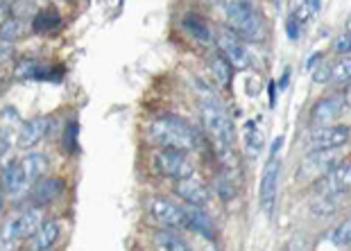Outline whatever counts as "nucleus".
Returning <instances> with one entry per match:
<instances>
[{
    "mask_svg": "<svg viewBox=\"0 0 351 251\" xmlns=\"http://www.w3.org/2000/svg\"><path fill=\"white\" fill-rule=\"evenodd\" d=\"M150 213L156 222L168 228H189L186 206H179L175 202H170V199H152Z\"/></svg>",
    "mask_w": 351,
    "mask_h": 251,
    "instance_id": "obj_8",
    "label": "nucleus"
},
{
    "mask_svg": "<svg viewBox=\"0 0 351 251\" xmlns=\"http://www.w3.org/2000/svg\"><path fill=\"white\" fill-rule=\"evenodd\" d=\"M215 46L220 50V57L225 59V62L231 66V68L236 70H245L252 62L250 57V50L245 46L243 39H238V36L231 32V29H220L218 34H215Z\"/></svg>",
    "mask_w": 351,
    "mask_h": 251,
    "instance_id": "obj_4",
    "label": "nucleus"
},
{
    "mask_svg": "<svg viewBox=\"0 0 351 251\" xmlns=\"http://www.w3.org/2000/svg\"><path fill=\"white\" fill-rule=\"evenodd\" d=\"M245 150H247L252 157H256V154L263 150V136L254 127V122H247V127H245Z\"/></svg>",
    "mask_w": 351,
    "mask_h": 251,
    "instance_id": "obj_25",
    "label": "nucleus"
},
{
    "mask_svg": "<svg viewBox=\"0 0 351 251\" xmlns=\"http://www.w3.org/2000/svg\"><path fill=\"white\" fill-rule=\"evenodd\" d=\"M220 10L225 12L229 29L238 36V39H243V41H263L265 25H263V21H261V16L256 14V10H254L252 3H241V0H234V3H222Z\"/></svg>",
    "mask_w": 351,
    "mask_h": 251,
    "instance_id": "obj_2",
    "label": "nucleus"
},
{
    "mask_svg": "<svg viewBox=\"0 0 351 251\" xmlns=\"http://www.w3.org/2000/svg\"><path fill=\"white\" fill-rule=\"evenodd\" d=\"M175 193L186 202V206H193V209H204V206L211 202V190L199 176L191 174L186 179H179L175 183Z\"/></svg>",
    "mask_w": 351,
    "mask_h": 251,
    "instance_id": "obj_10",
    "label": "nucleus"
},
{
    "mask_svg": "<svg viewBox=\"0 0 351 251\" xmlns=\"http://www.w3.org/2000/svg\"><path fill=\"white\" fill-rule=\"evenodd\" d=\"M279 170H281V161L276 154H272L263 170V179H261V204H263V211L267 215L274 211L276 186H279Z\"/></svg>",
    "mask_w": 351,
    "mask_h": 251,
    "instance_id": "obj_13",
    "label": "nucleus"
},
{
    "mask_svg": "<svg viewBox=\"0 0 351 251\" xmlns=\"http://www.w3.org/2000/svg\"><path fill=\"white\" fill-rule=\"evenodd\" d=\"M41 215L39 211H27V213H21V215L7 220L5 226H3V240H10V242H16V240H25V238H32V235L39 231L41 226Z\"/></svg>",
    "mask_w": 351,
    "mask_h": 251,
    "instance_id": "obj_7",
    "label": "nucleus"
},
{
    "mask_svg": "<svg viewBox=\"0 0 351 251\" xmlns=\"http://www.w3.org/2000/svg\"><path fill=\"white\" fill-rule=\"evenodd\" d=\"M3 10H5V3H0V14H3Z\"/></svg>",
    "mask_w": 351,
    "mask_h": 251,
    "instance_id": "obj_38",
    "label": "nucleus"
},
{
    "mask_svg": "<svg viewBox=\"0 0 351 251\" xmlns=\"http://www.w3.org/2000/svg\"><path fill=\"white\" fill-rule=\"evenodd\" d=\"M317 190L322 197H338L351 190V163L335 166L331 172L317 181Z\"/></svg>",
    "mask_w": 351,
    "mask_h": 251,
    "instance_id": "obj_12",
    "label": "nucleus"
},
{
    "mask_svg": "<svg viewBox=\"0 0 351 251\" xmlns=\"http://www.w3.org/2000/svg\"><path fill=\"white\" fill-rule=\"evenodd\" d=\"M184 27H186V32H189L191 36H195L197 41H202V43L211 41V29H208V25L202 18H197L195 14H186Z\"/></svg>",
    "mask_w": 351,
    "mask_h": 251,
    "instance_id": "obj_21",
    "label": "nucleus"
},
{
    "mask_svg": "<svg viewBox=\"0 0 351 251\" xmlns=\"http://www.w3.org/2000/svg\"><path fill=\"white\" fill-rule=\"evenodd\" d=\"M0 211H3V193H0Z\"/></svg>",
    "mask_w": 351,
    "mask_h": 251,
    "instance_id": "obj_37",
    "label": "nucleus"
},
{
    "mask_svg": "<svg viewBox=\"0 0 351 251\" xmlns=\"http://www.w3.org/2000/svg\"><path fill=\"white\" fill-rule=\"evenodd\" d=\"M331 79V66H326V64H319L315 70H313V82L315 84H324Z\"/></svg>",
    "mask_w": 351,
    "mask_h": 251,
    "instance_id": "obj_30",
    "label": "nucleus"
},
{
    "mask_svg": "<svg viewBox=\"0 0 351 251\" xmlns=\"http://www.w3.org/2000/svg\"><path fill=\"white\" fill-rule=\"evenodd\" d=\"M19 163H21V168H23V172H25V176H27L29 186L39 181V179H41V174L46 172V168H48L46 157H43V154H27V157L21 159Z\"/></svg>",
    "mask_w": 351,
    "mask_h": 251,
    "instance_id": "obj_19",
    "label": "nucleus"
},
{
    "mask_svg": "<svg viewBox=\"0 0 351 251\" xmlns=\"http://www.w3.org/2000/svg\"><path fill=\"white\" fill-rule=\"evenodd\" d=\"M21 32H23V25H21V21L19 18H7L3 25H0V41L7 43V41H14V39H19Z\"/></svg>",
    "mask_w": 351,
    "mask_h": 251,
    "instance_id": "obj_27",
    "label": "nucleus"
},
{
    "mask_svg": "<svg viewBox=\"0 0 351 251\" xmlns=\"http://www.w3.org/2000/svg\"><path fill=\"white\" fill-rule=\"evenodd\" d=\"M335 50H338L340 55H347L351 53V34H340L338 39H335Z\"/></svg>",
    "mask_w": 351,
    "mask_h": 251,
    "instance_id": "obj_31",
    "label": "nucleus"
},
{
    "mask_svg": "<svg viewBox=\"0 0 351 251\" xmlns=\"http://www.w3.org/2000/svg\"><path fill=\"white\" fill-rule=\"evenodd\" d=\"M62 193V181L55 179V176H46V179H39L32 183V202L34 206H46Z\"/></svg>",
    "mask_w": 351,
    "mask_h": 251,
    "instance_id": "obj_16",
    "label": "nucleus"
},
{
    "mask_svg": "<svg viewBox=\"0 0 351 251\" xmlns=\"http://www.w3.org/2000/svg\"><path fill=\"white\" fill-rule=\"evenodd\" d=\"M48 124H50V120H48L46 116L32 118V120L23 122V127H21L19 138H16L19 147H23V150H27V147H34L43 136H46Z\"/></svg>",
    "mask_w": 351,
    "mask_h": 251,
    "instance_id": "obj_14",
    "label": "nucleus"
},
{
    "mask_svg": "<svg viewBox=\"0 0 351 251\" xmlns=\"http://www.w3.org/2000/svg\"><path fill=\"white\" fill-rule=\"evenodd\" d=\"M0 251H16V247H14V242L0 238Z\"/></svg>",
    "mask_w": 351,
    "mask_h": 251,
    "instance_id": "obj_33",
    "label": "nucleus"
},
{
    "mask_svg": "<svg viewBox=\"0 0 351 251\" xmlns=\"http://www.w3.org/2000/svg\"><path fill=\"white\" fill-rule=\"evenodd\" d=\"M335 166H340V154L338 150H322V152H311L308 157L302 161L300 172L311 181H319L326 176Z\"/></svg>",
    "mask_w": 351,
    "mask_h": 251,
    "instance_id": "obj_5",
    "label": "nucleus"
},
{
    "mask_svg": "<svg viewBox=\"0 0 351 251\" xmlns=\"http://www.w3.org/2000/svg\"><path fill=\"white\" fill-rule=\"evenodd\" d=\"M0 50H3V41H0Z\"/></svg>",
    "mask_w": 351,
    "mask_h": 251,
    "instance_id": "obj_39",
    "label": "nucleus"
},
{
    "mask_svg": "<svg viewBox=\"0 0 351 251\" xmlns=\"http://www.w3.org/2000/svg\"><path fill=\"white\" fill-rule=\"evenodd\" d=\"M347 32L351 34V14H349V18H347Z\"/></svg>",
    "mask_w": 351,
    "mask_h": 251,
    "instance_id": "obj_35",
    "label": "nucleus"
},
{
    "mask_svg": "<svg viewBox=\"0 0 351 251\" xmlns=\"http://www.w3.org/2000/svg\"><path fill=\"white\" fill-rule=\"evenodd\" d=\"M150 138L163 150L189 152L195 147V131L191 124H186L182 118L175 116H159L150 122Z\"/></svg>",
    "mask_w": 351,
    "mask_h": 251,
    "instance_id": "obj_1",
    "label": "nucleus"
},
{
    "mask_svg": "<svg viewBox=\"0 0 351 251\" xmlns=\"http://www.w3.org/2000/svg\"><path fill=\"white\" fill-rule=\"evenodd\" d=\"M342 100H345V105H347V107H351V82L347 84L345 93H342Z\"/></svg>",
    "mask_w": 351,
    "mask_h": 251,
    "instance_id": "obj_34",
    "label": "nucleus"
},
{
    "mask_svg": "<svg viewBox=\"0 0 351 251\" xmlns=\"http://www.w3.org/2000/svg\"><path fill=\"white\" fill-rule=\"evenodd\" d=\"M302 29H304V25L297 23V21H295L293 16H288V18H286V32H288V36H290L293 41L302 34Z\"/></svg>",
    "mask_w": 351,
    "mask_h": 251,
    "instance_id": "obj_32",
    "label": "nucleus"
},
{
    "mask_svg": "<svg viewBox=\"0 0 351 251\" xmlns=\"http://www.w3.org/2000/svg\"><path fill=\"white\" fill-rule=\"evenodd\" d=\"M186 215H189V228L202 233L204 238H213V235H215L213 222L208 220V215L202 209H193V206H186Z\"/></svg>",
    "mask_w": 351,
    "mask_h": 251,
    "instance_id": "obj_18",
    "label": "nucleus"
},
{
    "mask_svg": "<svg viewBox=\"0 0 351 251\" xmlns=\"http://www.w3.org/2000/svg\"><path fill=\"white\" fill-rule=\"evenodd\" d=\"M64 147H66V152H75V147H77V124L75 122H71L69 127H66Z\"/></svg>",
    "mask_w": 351,
    "mask_h": 251,
    "instance_id": "obj_29",
    "label": "nucleus"
},
{
    "mask_svg": "<svg viewBox=\"0 0 351 251\" xmlns=\"http://www.w3.org/2000/svg\"><path fill=\"white\" fill-rule=\"evenodd\" d=\"M154 168L159 170L161 174L170 176V179H186V176L193 174V166L186 152H177V150H161L154 157Z\"/></svg>",
    "mask_w": 351,
    "mask_h": 251,
    "instance_id": "obj_6",
    "label": "nucleus"
},
{
    "mask_svg": "<svg viewBox=\"0 0 351 251\" xmlns=\"http://www.w3.org/2000/svg\"><path fill=\"white\" fill-rule=\"evenodd\" d=\"M3 190L10 197H19V195H23L27 188H32L29 186V181H27V176L23 172V168H21V163H10L5 170H3Z\"/></svg>",
    "mask_w": 351,
    "mask_h": 251,
    "instance_id": "obj_15",
    "label": "nucleus"
},
{
    "mask_svg": "<svg viewBox=\"0 0 351 251\" xmlns=\"http://www.w3.org/2000/svg\"><path fill=\"white\" fill-rule=\"evenodd\" d=\"M351 138V129L345 124H328V127H317L311 131V147L313 152L322 150H338L347 145Z\"/></svg>",
    "mask_w": 351,
    "mask_h": 251,
    "instance_id": "obj_9",
    "label": "nucleus"
},
{
    "mask_svg": "<svg viewBox=\"0 0 351 251\" xmlns=\"http://www.w3.org/2000/svg\"><path fill=\"white\" fill-rule=\"evenodd\" d=\"M59 222L57 220H48L39 226V231L34 233V251H50V247L55 245L59 238Z\"/></svg>",
    "mask_w": 351,
    "mask_h": 251,
    "instance_id": "obj_17",
    "label": "nucleus"
},
{
    "mask_svg": "<svg viewBox=\"0 0 351 251\" xmlns=\"http://www.w3.org/2000/svg\"><path fill=\"white\" fill-rule=\"evenodd\" d=\"M202 251H218V249H215V247H211V245H208V247H204V249H202Z\"/></svg>",
    "mask_w": 351,
    "mask_h": 251,
    "instance_id": "obj_36",
    "label": "nucleus"
},
{
    "mask_svg": "<svg viewBox=\"0 0 351 251\" xmlns=\"http://www.w3.org/2000/svg\"><path fill=\"white\" fill-rule=\"evenodd\" d=\"M32 27H34V32H50V29H57L59 27L57 12H50V10L39 12L32 21Z\"/></svg>",
    "mask_w": 351,
    "mask_h": 251,
    "instance_id": "obj_24",
    "label": "nucleus"
},
{
    "mask_svg": "<svg viewBox=\"0 0 351 251\" xmlns=\"http://www.w3.org/2000/svg\"><path fill=\"white\" fill-rule=\"evenodd\" d=\"M202 122H204V129L208 131L215 147H218V152L231 150V143H234V122H231L225 109L213 105V102H204L202 105Z\"/></svg>",
    "mask_w": 351,
    "mask_h": 251,
    "instance_id": "obj_3",
    "label": "nucleus"
},
{
    "mask_svg": "<svg viewBox=\"0 0 351 251\" xmlns=\"http://www.w3.org/2000/svg\"><path fill=\"white\" fill-rule=\"evenodd\" d=\"M319 10H322V3H311V0H308V3H295L293 5V14H290V16H293L300 25L306 27V23H308L313 16H317Z\"/></svg>",
    "mask_w": 351,
    "mask_h": 251,
    "instance_id": "obj_22",
    "label": "nucleus"
},
{
    "mask_svg": "<svg viewBox=\"0 0 351 251\" xmlns=\"http://www.w3.org/2000/svg\"><path fill=\"white\" fill-rule=\"evenodd\" d=\"M208 66H211V72L222 86H227L231 82V66L220 55H213L211 59H208Z\"/></svg>",
    "mask_w": 351,
    "mask_h": 251,
    "instance_id": "obj_23",
    "label": "nucleus"
},
{
    "mask_svg": "<svg viewBox=\"0 0 351 251\" xmlns=\"http://www.w3.org/2000/svg\"><path fill=\"white\" fill-rule=\"evenodd\" d=\"M345 100H342V95H328V98H322L315 102V107H313L311 111V124L313 129L317 127H328L331 122H335L338 118L345 111Z\"/></svg>",
    "mask_w": 351,
    "mask_h": 251,
    "instance_id": "obj_11",
    "label": "nucleus"
},
{
    "mask_svg": "<svg viewBox=\"0 0 351 251\" xmlns=\"http://www.w3.org/2000/svg\"><path fill=\"white\" fill-rule=\"evenodd\" d=\"M331 79H335V82H351V57H342L338 64L331 66Z\"/></svg>",
    "mask_w": 351,
    "mask_h": 251,
    "instance_id": "obj_28",
    "label": "nucleus"
},
{
    "mask_svg": "<svg viewBox=\"0 0 351 251\" xmlns=\"http://www.w3.org/2000/svg\"><path fill=\"white\" fill-rule=\"evenodd\" d=\"M154 247L159 251H191L189 242H186L177 231L154 233Z\"/></svg>",
    "mask_w": 351,
    "mask_h": 251,
    "instance_id": "obj_20",
    "label": "nucleus"
},
{
    "mask_svg": "<svg viewBox=\"0 0 351 251\" xmlns=\"http://www.w3.org/2000/svg\"><path fill=\"white\" fill-rule=\"evenodd\" d=\"M331 242H333V245H338V247H347V245H351V215H349L347 220H342V222L333 228Z\"/></svg>",
    "mask_w": 351,
    "mask_h": 251,
    "instance_id": "obj_26",
    "label": "nucleus"
}]
</instances>
